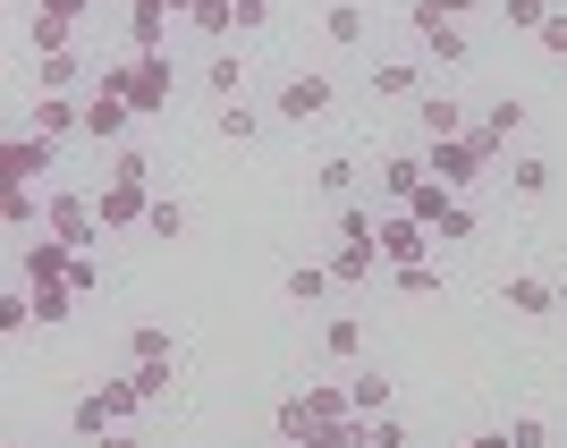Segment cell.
<instances>
[{"label": "cell", "instance_id": "1", "mask_svg": "<svg viewBox=\"0 0 567 448\" xmlns=\"http://www.w3.org/2000/svg\"><path fill=\"white\" fill-rule=\"evenodd\" d=\"M102 94H118L136 118H162L169 94H178V69H169V51H127V60L102 69Z\"/></svg>", "mask_w": 567, "mask_h": 448}, {"label": "cell", "instance_id": "2", "mask_svg": "<svg viewBox=\"0 0 567 448\" xmlns=\"http://www.w3.org/2000/svg\"><path fill=\"white\" fill-rule=\"evenodd\" d=\"M492 153H499V144L492 136H483V127H466V136H441V144H432V178H441V187H474V178H483V162H492Z\"/></svg>", "mask_w": 567, "mask_h": 448}, {"label": "cell", "instance_id": "3", "mask_svg": "<svg viewBox=\"0 0 567 448\" xmlns=\"http://www.w3.org/2000/svg\"><path fill=\"white\" fill-rule=\"evenodd\" d=\"M406 25H415V43L432 51V60H441V69H457V60H466V25L450 18V9H441V0H415V9H406Z\"/></svg>", "mask_w": 567, "mask_h": 448}, {"label": "cell", "instance_id": "4", "mask_svg": "<svg viewBox=\"0 0 567 448\" xmlns=\"http://www.w3.org/2000/svg\"><path fill=\"white\" fill-rule=\"evenodd\" d=\"M381 262H432V229L415 212H399V204H390V212H381Z\"/></svg>", "mask_w": 567, "mask_h": 448}, {"label": "cell", "instance_id": "5", "mask_svg": "<svg viewBox=\"0 0 567 448\" xmlns=\"http://www.w3.org/2000/svg\"><path fill=\"white\" fill-rule=\"evenodd\" d=\"M51 162H60V144H51V136H9V144H0V187H34Z\"/></svg>", "mask_w": 567, "mask_h": 448}, {"label": "cell", "instance_id": "6", "mask_svg": "<svg viewBox=\"0 0 567 448\" xmlns=\"http://www.w3.org/2000/svg\"><path fill=\"white\" fill-rule=\"evenodd\" d=\"M43 212H51V237H60V246H69V254H94V237H102V220H94V204H85V195H51Z\"/></svg>", "mask_w": 567, "mask_h": 448}, {"label": "cell", "instance_id": "7", "mask_svg": "<svg viewBox=\"0 0 567 448\" xmlns=\"http://www.w3.org/2000/svg\"><path fill=\"white\" fill-rule=\"evenodd\" d=\"M169 0H127V51H169Z\"/></svg>", "mask_w": 567, "mask_h": 448}, {"label": "cell", "instance_id": "8", "mask_svg": "<svg viewBox=\"0 0 567 448\" xmlns=\"http://www.w3.org/2000/svg\"><path fill=\"white\" fill-rule=\"evenodd\" d=\"M331 102H339V85H331V76H313V69L280 85V118H322Z\"/></svg>", "mask_w": 567, "mask_h": 448}, {"label": "cell", "instance_id": "9", "mask_svg": "<svg viewBox=\"0 0 567 448\" xmlns=\"http://www.w3.org/2000/svg\"><path fill=\"white\" fill-rule=\"evenodd\" d=\"M69 262H76V254H69L51 229H43V237H25V280H34V288H69Z\"/></svg>", "mask_w": 567, "mask_h": 448}, {"label": "cell", "instance_id": "10", "mask_svg": "<svg viewBox=\"0 0 567 448\" xmlns=\"http://www.w3.org/2000/svg\"><path fill=\"white\" fill-rule=\"evenodd\" d=\"M144 212H153V187H118V178H111V187L94 195V220H102V229H127V220H144Z\"/></svg>", "mask_w": 567, "mask_h": 448}, {"label": "cell", "instance_id": "11", "mask_svg": "<svg viewBox=\"0 0 567 448\" xmlns=\"http://www.w3.org/2000/svg\"><path fill=\"white\" fill-rule=\"evenodd\" d=\"M499 296H508V313H525V322H550V313H559V288L534 280V271H517V280L499 288Z\"/></svg>", "mask_w": 567, "mask_h": 448}, {"label": "cell", "instance_id": "12", "mask_svg": "<svg viewBox=\"0 0 567 448\" xmlns=\"http://www.w3.org/2000/svg\"><path fill=\"white\" fill-rule=\"evenodd\" d=\"M76 127H85V102H69V94H34V136H76Z\"/></svg>", "mask_w": 567, "mask_h": 448}, {"label": "cell", "instance_id": "13", "mask_svg": "<svg viewBox=\"0 0 567 448\" xmlns=\"http://www.w3.org/2000/svg\"><path fill=\"white\" fill-rule=\"evenodd\" d=\"M127 127H136V111H127L118 94H94V102H85V136H94V144H118Z\"/></svg>", "mask_w": 567, "mask_h": 448}, {"label": "cell", "instance_id": "14", "mask_svg": "<svg viewBox=\"0 0 567 448\" xmlns=\"http://www.w3.org/2000/svg\"><path fill=\"white\" fill-rule=\"evenodd\" d=\"M331 262H297V271H288V280H280V296H288V305H322V296H331Z\"/></svg>", "mask_w": 567, "mask_h": 448}, {"label": "cell", "instance_id": "15", "mask_svg": "<svg viewBox=\"0 0 567 448\" xmlns=\"http://www.w3.org/2000/svg\"><path fill=\"white\" fill-rule=\"evenodd\" d=\"M373 262H381V246H355V237H339L331 280H339V288H364V280H373Z\"/></svg>", "mask_w": 567, "mask_h": 448}, {"label": "cell", "instance_id": "16", "mask_svg": "<svg viewBox=\"0 0 567 448\" xmlns=\"http://www.w3.org/2000/svg\"><path fill=\"white\" fill-rule=\"evenodd\" d=\"M373 94H399V102H424V69H415V60H381V69H373Z\"/></svg>", "mask_w": 567, "mask_h": 448}, {"label": "cell", "instance_id": "17", "mask_svg": "<svg viewBox=\"0 0 567 448\" xmlns=\"http://www.w3.org/2000/svg\"><path fill=\"white\" fill-rule=\"evenodd\" d=\"M399 212H415V220H424V229H441V220H450V212H457V195H450V187H441V178H424V187L406 195Z\"/></svg>", "mask_w": 567, "mask_h": 448}, {"label": "cell", "instance_id": "18", "mask_svg": "<svg viewBox=\"0 0 567 448\" xmlns=\"http://www.w3.org/2000/svg\"><path fill=\"white\" fill-rule=\"evenodd\" d=\"M415 118H424L432 144H441V136H466V111H457L450 94H424V102H415Z\"/></svg>", "mask_w": 567, "mask_h": 448}, {"label": "cell", "instance_id": "19", "mask_svg": "<svg viewBox=\"0 0 567 448\" xmlns=\"http://www.w3.org/2000/svg\"><path fill=\"white\" fill-rule=\"evenodd\" d=\"M76 76H85V60H76V51H51V60H34V94H69Z\"/></svg>", "mask_w": 567, "mask_h": 448}, {"label": "cell", "instance_id": "20", "mask_svg": "<svg viewBox=\"0 0 567 448\" xmlns=\"http://www.w3.org/2000/svg\"><path fill=\"white\" fill-rule=\"evenodd\" d=\"M348 406H355V415H390V373H355L348 381Z\"/></svg>", "mask_w": 567, "mask_h": 448}, {"label": "cell", "instance_id": "21", "mask_svg": "<svg viewBox=\"0 0 567 448\" xmlns=\"http://www.w3.org/2000/svg\"><path fill=\"white\" fill-rule=\"evenodd\" d=\"M127 355H136V364H178V338L144 322V331H127Z\"/></svg>", "mask_w": 567, "mask_h": 448}, {"label": "cell", "instance_id": "22", "mask_svg": "<svg viewBox=\"0 0 567 448\" xmlns=\"http://www.w3.org/2000/svg\"><path fill=\"white\" fill-rule=\"evenodd\" d=\"M390 288L399 296H441V271L432 262H390Z\"/></svg>", "mask_w": 567, "mask_h": 448}, {"label": "cell", "instance_id": "23", "mask_svg": "<svg viewBox=\"0 0 567 448\" xmlns=\"http://www.w3.org/2000/svg\"><path fill=\"white\" fill-rule=\"evenodd\" d=\"M0 212H9V229H25V237H43V229H51V212H34V195H25V187L0 195Z\"/></svg>", "mask_w": 567, "mask_h": 448}, {"label": "cell", "instance_id": "24", "mask_svg": "<svg viewBox=\"0 0 567 448\" xmlns=\"http://www.w3.org/2000/svg\"><path fill=\"white\" fill-rule=\"evenodd\" d=\"M195 34H213V43H220V34H237V0H195Z\"/></svg>", "mask_w": 567, "mask_h": 448}, {"label": "cell", "instance_id": "25", "mask_svg": "<svg viewBox=\"0 0 567 448\" xmlns=\"http://www.w3.org/2000/svg\"><path fill=\"white\" fill-rule=\"evenodd\" d=\"M213 127H220V144H255V127H262V118L246 111V102H220V111H213Z\"/></svg>", "mask_w": 567, "mask_h": 448}, {"label": "cell", "instance_id": "26", "mask_svg": "<svg viewBox=\"0 0 567 448\" xmlns=\"http://www.w3.org/2000/svg\"><path fill=\"white\" fill-rule=\"evenodd\" d=\"M102 406H111V424H118V415H136V406H144L136 373H102Z\"/></svg>", "mask_w": 567, "mask_h": 448}, {"label": "cell", "instance_id": "27", "mask_svg": "<svg viewBox=\"0 0 567 448\" xmlns=\"http://www.w3.org/2000/svg\"><path fill=\"white\" fill-rule=\"evenodd\" d=\"M76 305H85L76 288H34V322H51V331H60V322H69Z\"/></svg>", "mask_w": 567, "mask_h": 448}, {"label": "cell", "instance_id": "28", "mask_svg": "<svg viewBox=\"0 0 567 448\" xmlns=\"http://www.w3.org/2000/svg\"><path fill=\"white\" fill-rule=\"evenodd\" d=\"M499 18L517 25V34H543V25L559 18V9H550V0H499Z\"/></svg>", "mask_w": 567, "mask_h": 448}, {"label": "cell", "instance_id": "29", "mask_svg": "<svg viewBox=\"0 0 567 448\" xmlns=\"http://www.w3.org/2000/svg\"><path fill=\"white\" fill-rule=\"evenodd\" d=\"M322 34H331V43H364V9H355V0L322 9Z\"/></svg>", "mask_w": 567, "mask_h": 448}, {"label": "cell", "instance_id": "30", "mask_svg": "<svg viewBox=\"0 0 567 448\" xmlns=\"http://www.w3.org/2000/svg\"><path fill=\"white\" fill-rule=\"evenodd\" d=\"M424 178H432L424 162H381V187H390V204H406V195L424 187Z\"/></svg>", "mask_w": 567, "mask_h": 448}, {"label": "cell", "instance_id": "31", "mask_svg": "<svg viewBox=\"0 0 567 448\" xmlns=\"http://www.w3.org/2000/svg\"><path fill=\"white\" fill-rule=\"evenodd\" d=\"M144 229H153V237H187V204H178V195H153Z\"/></svg>", "mask_w": 567, "mask_h": 448}, {"label": "cell", "instance_id": "32", "mask_svg": "<svg viewBox=\"0 0 567 448\" xmlns=\"http://www.w3.org/2000/svg\"><path fill=\"white\" fill-rule=\"evenodd\" d=\"M517 127H525V102H517V94H499V102H492V118H483V136H492V144H508Z\"/></svg>", "mask_w": 567, "mask_h": 448}, {"label": "cell", "instance_id": "33", "mask_svg": "<svg viewBox=\"0 0 567 448\" xmlns=\"http://www.w3.org/2000/svg\"><path fill=\"white\" fill-rule=\"evenodd\" d=\"M51 51H76V25L69 18H34V60H51Z\"/></svg>", "mask_w": 567, "mask_h": 448}, {"label": "cell", "instance_id": "34", "mask_svg": "<svg viewBox=\"0 0 567 448\" xmlns=\"http://www.w3.org/2000/svg\"><path fill=\"white\" fill-rule=\"evenodd\" d=\"M322 347H331V355H339V364H355V355H364V331H355L348 313H339L331 331H322Z\"/></svg>", "mask_w": 567, "mask_h": 448}, {"label": "cell", "instance_id": "35", "mask_svg": "<svg viewBox=\"0 0 567 448\" xmlns=\"http://www.w3.org/2000/svg\"><path fill=\"white\" fill-rule=\"evenodd\" d=\"M111 178H118V187H153V153H136V144H127V153L111 162Z\"/></svg>", "mask_w": 567, "mask_h": 448}, {"label": "cell", "instance_id": "36", "mask_svg": "<svg viewBox=\"0 0 567 448\" xmlns=\"http://www.w3.org/2000/svg\"><path fill=\"white\" fill-rule=\"evenodd\" d=\"M76 431H85V440H102V431H111V406H102V389H85V398H76Z\"/></svg>", "mask_w": 567, "mask_h": 448}, {"label": "cell", "instance_id": "37", "mask_svg": "<svg viewBox=\"0 0 567 448\" xmlns=\"http://www.w3.org/2000/svg\"><path fill=\"white\" fill-rule=\"evenodd\" d=\"M204 76H213V94H229V102H237V85H246V60H229V51H213V69H204Z\"/></svg>", "mask_w": 567, "mask_h": 448}, {"label": "cell", "instance_id": "38", "mask_svg": "<svg viewBox=\"0 0 567 448\" xmlns=\"http://www.w3.org/2000/svg\"><path fill=\"white\" fill-rule=\"evenodd\" d=\"M508 187L517 195H550V162H508Z\"/></svg>", "mask_w": 567, "mask_h": 448}, {"label": "cell", "instance_id": "39", "mask_svg": "<svg viewBox=\"0 0 567 448\" xmlns=\"http://www.w3.org/2000/svg\"><path fill=\"white\" fill-rule=\"evenodd\" d=\"M306 406H313V415H355V406H348V381H322V389H306Z\"/></svg>", "mask_w": 567, "mask_h": 448}, {"label": "cell", "instance_id": "40", "mask_svg": "<svg viewBox=\"0 0 567 448\" xmlns=\"http://www.w3.org/2000/svg\"><path fill=\"white\" fill-rule=\"evenodd\" d=\"M169 381H178V364H136V389H144V406H153V398H169Z\"/></svg>", "mask_w": 567, "mask_h": 448}, {"label": "cell", "instance_id": "41", "mask_svg": "<svg viewBox=\"0 0 567 448\" xmlns=\"http://www.w3.org/2000/svg\"><path fill=\"white\" fill-rule=\"evenodd\" d=\"M508 448H550V424L543 415H517V424H508Z\"/></svg>", "mask_w": 567, "mask_h": 448}, {"label": "cell", "instance_id": "42", "mask_svg": "<svg viewBox=\"0 0 567 448\" xmlns=\"http://www.w3.org/2000/svg\"><path fill=\"white\" fill-rule=\"evenodd\" d=\"M69 288H76V296H102V262L76 254V262H69Z\"/></svg>", "mask_w": 567, "mask_h": 448}, {"label": "cell", "instance_id": "43", "mask_svg": "<svg viewBox=\"0 0 567 448\" xmlns=\"http://www.w3.org/2000/svg\"><path fill=\"white\" fill-rule=\"evenodd\" d=\"M322 195H339V204H348V195H355V162H322Z\"/></svg>", "mask_w": 567, "mask_h": 448}, {"label": "cell", "instance_id": "44", "mask_svg": "<svg viewBox=\"0 0 567 448\" xmlns=\"http://www.w3.org/2000/svg\"><path fill=\"white\" fill-rule=\"evenodd\" d=\"M25 322H34V296H0V331L18 338V331H25Z\"/></svg>", "mask_w": 567, "mask_h": 448}, {"label": "cell", "instance_id": "45", "mask_svg": "<svg viewBox=\"0 0 567 448\" xmlns=\"http://www.w3.org/2000/svg\"><path fill=\"white\" fill-rule=\"evenodd\" d=\"M474 229H483V220H474V212H466V204H457V212H450V220H441V229H432V237H441V246H457V237H474Z\"/></svg>", "mask_w": 567, "mask_h": 448}, {"label": "cell", "instance_id": "46", "mask_svg": "<svg viewBox=\"0 0 567 448\" xmlns=\"http://www.w3.org/2000/svg\"><path fill=\"white\" fill-rule=\"evenodd\" d=\"M373 448H406V424H399V415H373Z\"/></svg>", "mask_w": 567, "mask_h": 448}, {"label": "cell", "instance_id": "47", "mask_svg": "<svg viewBox=\"0 0 567 448\" xmlns=\"http://www.w3.org/2000/svg\"><path fill=\"white\" fill-rule=\"evenodd\" d=\"M543 51H559V60H567V18H550V25H543Z\"/></svg>", "mask_w": 567, "mask_h": 448}, {"label": "cell", "instance_id": "48", "mask_svg": "<svg viewBox=\"0 0 567 448\" xmlns=\"http://www.w3.org/2000/svg\"><path fill=\"white\" fill-rule=\"evenodd\" d=\"M94 448H136V431H102V440Z\"/></svg>", "mask_w": 567, "mask_h": 448}, {"label": "cell", "instance_id": "49", "mask_svg": "<svg viewBox=\"0 0 567 448\" xmlns=\"http://www.w3.org/2000/svg\"><path fill=\"white\" fill-rule=\"evenodd\" d=\"M466 448H508V431H474V440Z\"/></svg>", "mask_w": 567, "mask_h": 448}, {"label": "cell", "instance_id": "50", "mask_svg": "<svg viewBox=\"0 0 567 448\" xmlns=\"http://www.w3.org/2000/svg\"><path fill=\"white\" fill-rule=\"evenodd\" d=\"M441 9H450V18H466V9H474V0H441Z\"/></svg>", "mask_w": 567, "mask_h": 448}, {"label": "cell", "instance_id": "51", "mask_svg": "<svg viewBox=\"0 0 567 448\" xmlns=\"http://www.w3.org/2000/svg\"><path fill=\"white\" fill-rule=\"evenodd\" d=\"M262 448H297V440H280V431H271V440H262Z\"/></svg>", "mask_w": 567, "mask_h": 448}, {"label": "cell", "instance_id": "52", "mask_svg": "<svg viewBox=\"0 0 567 448\" xmlns=\"http://www.w3.org/2000/svg\"><path fill=\"white\" fill-rule=\"evenodd\" d=\"M94 9H127V0H94Z\"/></svg>", "mask_w": 567, "mask_h": 448}, {"label": "cell", "instance_id": "53", "mask_svg": "<svg viewBox=\"0 0 567 448\" xmlns=\"http://www.w3.org/2000/svg\"><path fill=\"white\" fill-rule=\"evenodd\" d=\"M18 448H34V440H18Z\"/></svg>", "mask_w": 567, "mask_h": 448}]
</instances>
